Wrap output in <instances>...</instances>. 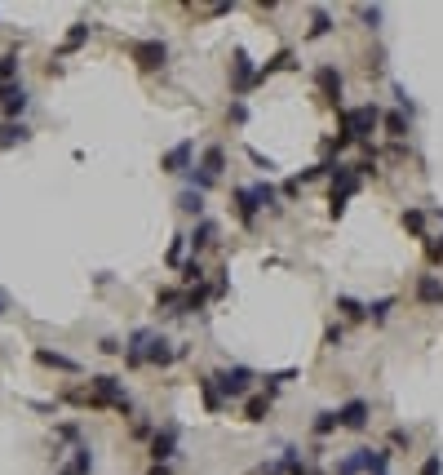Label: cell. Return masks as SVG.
<instances>
[{"label":"cell","mask_w":443,"mask_h":475,"mask_svg":"<svg viewBox=\"0 0 443 475\" xmlns=\"http://www.w3.org/2000/svg\"><path fill=\"white\" fill-rule=\"evenodd\" d=\"M116 404L120 413H129V395H125V387H120V378H93V404Z\"/></svg>","instance_id":"cell-2"},{"label":"cell","mask_w":443,"mask_h":475,"mask_svg":"<svg viewBox=\"0 0 443 475\" xmlns=\"http://www.w3.org/2000/svg\"><path fill=\"white\" fill-rule=\"evenodd\" d=\"M377 120H381V107H355V111H342V134L351 138V143H368V134L377 129Z\"/></svg>","instance_id":"cell-1"},{"label":"cell","mask_w":443,"mask_h":475,"mask_svg":"<svg viewBox=\"0 0 443 475\" xmlns=\"http://www.w3.org/2000/svg\"><path fill=\"white\" fill-rule=\"evenodd\" d=\"M439 249H443V245H439Z\"/></svg>","instance_id":"cell-37"},{"label":"cell","mask_w":443,"mask_h":475,"mask_svg":"<svg viewBox=\"0 0 443 475\" xmlns=\"http://www.w3.org/2000/svg\"><path fill=\"white\" fill-rule=\"evenodd\" d=\"M173 449H177V431H173V426L155 431V440H151V458H155V462H168V458H173Z\"/></svg>","instance_id":"cell-9"},{"label":"cell","mask_w":443,"mask_h":475,"mask_svg":"<svg viewBox=\"0 0 443 475\" xmlns=\"http://www.w3.org/2000/svg\"><path fill=\"white\" fill-rule=\"evenodd\" d=\"M231 120H235V125H244V120H249V107H244V102H231Z\"/></svg>","instance_id":"cell-30"},{"label":"cell","mask_w":443,"mask_h":475,"mask_svg":"<svg viewBox=\"0 0 443 475\" xmlns=\"http://www.w3.org/2000/svg\"><path fill=\"white\" fill-rule=\"evenodd\" d=\"M31 94H27L23 85H0V107H5V116H23Z\"/></svg>","instance_id":"cell-7"},{"label":"cell","mask_w":443,"mask_h":475,"mask_svg":"<svg viewBox=\"0 0 443 475\" xmlns=\"http://www.w3.org/2000/svg\"><path fill=\"white\" fill-rule=\"evenodd\" d=\"M191 156H195V147H191V143H177L173 151L164 156V173H182V169H191Z\"/></svg>","instance_id":"cell-10"},{"label":"cell","mask_w":443,"mask_h":475,"mask_svg":"<svg viewBox=\"0 0 443 475\" xmlns=\"http://www.w3.org/2000/svg\"><path fill=\"white\" fill-rule=\"evenodd\" d=\"M319 89L328 94V102H337L342 98V76H337L333 67H319Z\"/></svg>","instance_id":"cell-14"},{"label":"cell","mask_w":443,"mask_h":475,"mask_svg":"<svg viewBox=\"0 0 443 475\" xmlns=\"http://www.w3.org/2000/svg\"><path fill=\"white\" fill-rule=\"evenodd\" d=\"M342 311H346V315H364V306L355 302V297H342Z\"/></svg>","instance_id":"cell-32"},{"label":"cell","mask_w":443,"mask_h":475,"mask_svg":"<svg viewBox=\"0 0 443 475\" xmlns=\"http://www.w3.org/2000/svg\"><path fill=\"white\" fill-rule=\"evenodd\" d=\"M421 475H439V458H430L426 467H421Z\"/></svg>","instance_id":"cell-33"},{"label":"cell","mask_w":443,"mask_h":475,"mask_svg":"<svg viewBox=\"0 0 443 475\" xmlns=\"http://www.w3.org/2000/svg\"><path fill=\"white\" fill-rule=\"evenodd\" d=\"M266 409H270V395H253V400H249V422H262V417H266Z\"/></svg>","instance_id":"cell-23"},{"label":"cell","mask_w":443,"mask_h":475,"mask_svg":"<svg viewBox=\"0 0 443 475\" xmlns=\"http://www.w3.org/2000/svg\"><path fill=\"white\" fill-rule=\"evenodd\" d=\"M213 240H218V222H200V227L186 236V245H191V249H209Z\"/></svg>","instance_id":"cell-12"},{"label":"cell","mask_w":443,"mask_h":475,"mask_svg":"<svg viewBox=\"0 0 443 475\" xmlns=\"http://www.w3.org/2000/svg\"><path fill=\"white\" fill-rule=\"evenodd\" d=\"M328 431H337V413L333 409H324V413L315 417V435H328Z\"/></svg>","instance_id":"cell-25"},{"label":"cell","mask_w":443,"mask_h":475,"mask_svg":"<svg viewBox=\"0 0 443 475\" xmlns=\"http://www.w3.org/2000/svg\"><path fill=\"white\" fill-rule=\"evenodd\" d=\"M173 360H177V351L168 347L164 338H155V333H151L147 347H142V365H173Z\"/></svg>","instance_id":"cell-6"},{"label":"cell","mask_w":443,"mask_h":475,"mask_svg":"<svg viewBox=\"0 0 443 475\" xmlns=\"http://www.w3.org/2000/svg\"><path fill=\"white\" fill-rule=\"evenodd\" d=\"M0 134H5V138H0V147H14V143H27V138H31V129L18 120V125H5Z\"/></svg>","instance_id":"cell-18"},{"label":"cell","mask_w":443,"mask_h":475,"mask_svg":"<svg viewBox=\"0 0 443 475\" xmlns=\"http://www.w3.org/2000/svg\"><path fill=\"white\" fill-rule=\"evenodd\" d=\"M235 204H240V218H244V222H253V218H257V204H253L249 187H240V191H235Z\"/></svg>","instance_id":"cell-19"},{"label":"cell","mask_w":443,"mask_h":475,"mask_svg":"<svg viewBox=\"0 0 443 475\" xmlns=\"http://www.w3.org/2000/svg\"><path fill=\"white\" fill-rule=\"evenodd\" d=\"M249 195H253V204H257V213H262V209H270V213L279 209V195H275V187H270V182H253Z\"/></svg>","instance_id":"cell-11"},{"label":"cell","mask_w":443,"mask_h":475,"mask_svg":"<svg viewBox=\"0 0 443 475\" xmlns=\"http://www.w3.org/2000/svg\"><path fill=\"white\" fill-rule=\"evenodd\" d=\"M151 475H168V467H164V462H155V471H151Z\"/></svg>","instance_id":"cell-34"},{"label":"cell","mask_w":443,"mask_h":475,"mask_svg":"<svg viewBox=\"0 0 443 475\" xmlns=\"http://www.w3.org/2000/svg\"><path fill=\"white\" fill-rule=\"evenodd\" d=\"M62 475H75V471H71V467H67V471H62Z\"/></svg>","instance_id":"cell-35"},{"label":"cell","mask_w":443,"mask_h":475,"mask_svg":"<svg viewBox=\"0 0 443 475\" xmlns=\"http://www.w3.org/2000/svg\"><path fill=\"white\" fill-rule=\"evenodd\" d=\"M177 209H182V213H195V218H200V213H204V195L186 187L182 195H177Z\"/></svg>","instance_id":"cell-17"},{"label":"cell","mask_w":443,"mask_h":475,"mask_svg":"<svg viewBox=\"0 0 443 475\" xmlns=\"http://www.w3.org/2000/svg\"><path fill=\"white\" fill-rule=\"evenodd\" d=\"M385 134L403 138V134H408V116H403V111H390V116H385Z\"/></svg>","instance_id":"cell-20"},{"label":"cell","mask_w":443,"mask_h":475,"mask_svg":"<svg viewBox=\"0 0 443 475\" xmlns=\"http://www.w3.org/2000/svg\"><path fill=\"white\" fill-rule=\"evenodd\" d=\"M403 227L421 236V231H426V213H421V209H408V213H403Z\"/></svg>","instance_id":"cell-26"},{"label":"cell","mask_w":443,"mask_h":475,"mask_svg":"<svg viewBox=\"0 0 443 475\" xmlns=\"http://www.w3.org/2000/svg\"><path fill=\"white\" fill-rule=\"evenodd\" d=\"M359 471H364V449H355L351 458L342 462V475H359Z\"/></svg>","instance_id":"cell-28"},{"label":"cell","mask_w":443,"mask_h":475,"mask_svg":"<svg viewBox=\"0 0 443 475\" xmlns=\"http://www.w3.org/2000/svg\"><path fill=\"white\" fill-rule=\"evenodd\" d=\"M368 400H351V404H342L337 409V426H351V431H364L368 426Z\"/></svg>","instance_id":"cell-4"},{"label":"cell","mask_w":443,"mask_h":475,"mask_svg":"<svg viewBox=\"0 0 443 475\" xmlns=\"http://www.w3.org/2000/svg\"><path fill=\"white\" fill-rule=\"evenodd\" d=\"M417 297H421V302H443V280L421 276V280H417Z\"/></svg>","instance_id":"cell-13"},{"label":"cell","mask_w":443,"mask_h":475,"mask_svg":"<svg viewBox=\"0 0 443 475\" xmlns=\"http://www.w3.org/2000/svg\"><path fill=\"white\" fill-rule=\"evenodd\" d=\"M328 27H333V23H328V14H315V23H310V36H328Z\"/></svg>","instance_id":"cell-29"},{"label":"cell","mask_w":443,"mask_h":475,"mask_svg":"<svg viewBox=\"0 0 443 475\" xmlns=\"http://www.w3.org/2000/svg\"><path fill=\"white\" fill-rule=\"evenodd\" d=\"M359 18H364L368 27H377V23H381V9H359Z\"/></svg>","instance_id":"cell-31"},{"label":"cell","mask_w":443,"mask_h":475,"mask_svg":"<svg viewBox=\"0 0 443 475\" xmlns=\"http://www.w3.org/2000/svg\"><path fill=\"white\" fill-rule=\"evenodd\" d=\"M89 40V23H75L71 27V36H67V45H62V53H71V49H80V45Z\"/></svg>","instance_id":"cell-21"},{"label":"cell","mask_w":443,"mask_h":475,"mask_svg":"<svg viewBox=\"0 0 443 475\" xmlns=\"http://www.w3.org/2000/svg\"><path fill=\"white\" fill-rule=\"evenodd\" d=\"M200 391H204V404H209L213 413H218V409H222V391L213 387V378H204V382H200Z\"/></svg>","instance_id":"cell-22"},{"label":"cell","mask_w":443,"mask_h":475,"mask_svg":"<svg viewBox=\"0 0 443 475\" xmlns=\"http://www.w3.org/2000/svg\"><path fill=\"white\" fill-rule=\"evenodd\" d=\"M134 58H138V67L155 71V67H164L168 49H164V45H160V40H142V45H134Z\"/></svg>","instance_id":"cell-5"},{"label":"cell","mask_w":443,"mask_h":475,"mask_svg":"<svg viewBox=\"0 0 443 475\" xmlns=\"http://www.w3.org/2000/svg\"><path fill=\"white\" fill-rule=\"evenodd\" d=\"M200 169L209 173V178H218V173L226 169V151H222V147H209V151H204V160H200Z\"/></svg>","instance_id":"cell-15"},{"label":"cell","mask_w":443,"mask_h":475,"mask_svg":"<svg viewBox=\"0 0 443 475\" xmlns=\"http://www.w3.org/2000/svg\"><path fill=\"white\" fill-rule=\"evenodd\" d=\"M0 311H5V297H0Z\"/></svg>","instance_id":"cell-36"},{"label":"cell","mask_w":443,"mask_h":475,"mask_svg":"<svg viewBox=\"0 0 443 475\" xmlns=\"http://www.w3.org/2000/svg\"><path fill=\"white\" fill-rule=\"evenodd\" d=\"M213 387H218L222 395H244V391L253 387V374H249L244 365H235V369H226V374L213 378Z\"/></svg>","instance_id":"cell-3"},{"label":"cell","mask_w":443,"mask_h":475,"mask_svg":"<svg viewBox=\"0 0 443 475\" xmlns=\"http://www.w3.org/2000/svg\"><path fill=\"white\" fill-rule=\"evenodd\" d=\"M14 76H18V53H5L0 58V85H9Z\"/></svg>","instance_id":"cell-24"},{"label":"cell","mask_w":443,"mask_h":475,"mask_svg":"<svg viewBox=\"0 0 443 475\" xmlns=\"http://www.w3.org/2000/svg\"><path fill=\"white\" fill-rule=\"evenodd\" d=\"M231 71H235V94H244V89H253L257 85V71H253V62H249V53H235V62H231Z\"/></svg>","instance_id":"cell-8"},{"label":"cell","mask_w":443,"mask_h":475,"mask_svg":"<svg viewBox=\"0 0 443 475\" xmlns=\"http://www.w3.org/2000/svg\"><path fill=\"white\" fill-rule=\"evenodd\" d=\"M390 311H394V297H381V302H372V306H368L364 315H372V320H385Z\"/></svg>","instance_id":"cell-27"},{"label":"cell","mask_w":443,"mask_h":475,"mask_svg":"<svg viewBox=\"0 0 443 475\" xmlns=\"http://www.w3.org/2000/svg\"><path fill=\"white\" fill-rule=\"evenodd\" d=\"M36 360H40V365H49V369H67V374H75V360L71 356H58V351H36Z\"/></svg>","instance_id":"cell-16"}]
</instances>
